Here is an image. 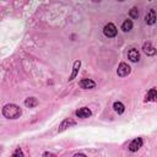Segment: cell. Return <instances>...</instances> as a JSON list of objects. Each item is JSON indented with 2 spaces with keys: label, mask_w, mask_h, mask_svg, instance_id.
Returning a JSON list of instances; mask_svg holds the SVG:
<instances>
[{
  "label": "cell",
  "mask_w": 157,
  "mask_h": 157,
  "mask_svg": "<svg viewBox=\"0 0 157 157\" xmlns=\"http://www.w3.org/2000/svg\"><path fill=\"white\" fill-rule=\"evenodd\" d=\"M141 146H142V139H141V137H136V139H134V140L130 142L129 150H130L131 152H136L137 150H140Z\"/></svg>",
  "instance_id": "5"
},
{
  "label": "cell",
  "mask_w": 157,
  "mask_h": 157,
  "mask_svg": "<svg viewBox=\"0 0 157 157\" xmlns=\"http://www.w3.org/2000/svg\"><path fill=\"white\" fill-rule=\"evenodd\" d=\"M43 157H58V156L54 155V153H52V152H48V151H47V152L43 153Z\"/></svg>",
  "instance_id": "18"
},
{
  "label": "cell",
  "mask_w": 157,
  "mask_h": 157,
  "mask_svg": "<svg viewBox=\"0 0 157 157\" xmlns=\"http://www.w3.org/2000/svg\"><path fill=\"white\" fill-rule=\"evenodd\" d=\"M130 66L126 64V63H120L119 66H118V70H117V74L120 76V77H125L130 74Z\"/></svg>",
  "instance_id": "3"
},
{
  "label": "cell",
  "mask_w": 157,
  "mask_h": 157,
  "mask_svg": "<svg viewBox=\"0 0 157 157\" xmlns=\"http://www.w3.org/2000/svg\"><path fill=\"white\" fill-rule=\"evenodd\" d=\"M145 22L147 25H153L156 22V11L152 9L148 11V13L145 16Z\"/></svg>",
  "instance_id": "9"
},
{
  "label": "cell",
  "mask_w": 157,
  "mask_h": 157,
  "mask_svg": "<svg viewBox=\"0 0 157 157\" xmlns=\"http://www.w3.org/2000/svg\"><path fill=\"white\" fill-rule=\"evenodd\" d=\"M80 87L81 88H85V90H90V88H94V86H96V83H94V81H92L91 78H83V80H81L80 81Z\"/></svg>",
  "instance_id": "7"
},
{
  "label": "cell",
  "mask_w": 157,
  "mask_h": 157,
  "mask_svg": "<svg viewBox=\"0 0 157 157\" xmlns=\"http://www.w3.org/2000/svg\"><path fill=\"white\" fill-rule=\"evenodd\" d=\"M117 27L113 25V23H107L105 26H104V28H103V33H104V36L105 37H108V38H112V37H115L117 36Z\"/></svg>",
  "instance_id": "2"
},
{
  "label": "cell",
  "mask_w": 157,
  "mask_h": 157,
  "mask_svg": "<svg viewBox=\"0 0 157 157\" xmlns=\"http://www.w3.org/2000/svg\"><path fill=\"white\" fill-rule=\"evenodd\" d=\"M11 157H25V156H23L22 150H21L20 147H17V148L13 151V153H12V156H11Z\"/></svg>",
  "instance_id": "17"
},
{
  "label": "cell",
  "mask_w": 157,
  "mask_h": 157,
  "mask_svg": "<svg viewBox=\"0 0 157 157\" xmlns=\"http://www.w3.org/2000/svg\"><path fill=\"white\" fill-rule=\"evenodd\" d=\"M2 114L7 119H17L22 114V110H21V108L18 105L10 103V104H6L2 108Z\"/></svg>",
  "instance_id": "1"
},
{
  "label": "cell",
  "mask_w": 157,
  "mask_h": 157,
  "mask_svg": "<svg viewBox=\"0 0 157 157\" xmlns=\"http://www.w3.org/2000/svg\"><path fill=\"white\" fill-rule=\"evenodd\" d=\"M80 66H81V61H80V60H76V61L74 63V66H72V74L70 75L69 81H72V80L76 77V75H77V72H78V70H80Z\"/></svg>",
  "instance_id": "11"
},
{
  "label": "cell",
  "mask_w": 157,
  "mask_h": 157,
  "mask_svg": "<svg viewBox=\"0 0 157 157\" xmlns=\"http://www.w3.org/2000/svg\"><path fill=\"white\" fill-rule=\"evenodd\" d=\"M156 98H157V91L156 88H151L145 97V102H153L156 101Z\"/></svg>",
  "instance_id": "12"
},
{
  "label": "cell",
  "mask_w": 157,
  "mask_h": 157,
  "mask_svg": "<svg viewBox=\"0 0 157 157\" xmlns=\"http://www.w3.org/2000/svg\"><path fill=\"white\" fill-rule=\"evenodd\" d=\"M131 28H132V21L131 20H125L123 22V25H121V29L124 32H129Z\"/></svg>",
  "instance_id": "15"
},
{
  "label": "cell",
  "mask_w": 157,
  "mask_h": 157,
  "mask_svg": "<svg viewBox=\"0 0 157 157\" xmlns=\"http://www.w3.org/2000/svg\"><path fill=\"white\" fill-rule=\"evenodd\" d=\"M74 157H87L86 155H83V153H76Z\"/></svg>",
  "instance_id": "19"
},
{
  "label": "cell",
  "mask_w": 157,
  "mask_h": 157,
  "mask_svg": "<svg viewBox=\"0 0 157 157\" xmlns=\"http://www.w3.org/2000/svg\"><path fill=\"white\" fill-rule=\"evenodd\" d=\"M38 104V101H37V98H34V97H29V98H27L26 101H25V105L27 107V108H33V107H36Z\"/></svg>",
  "instance_id": "13"
},
{
  "label": "cell",
  "mask_w": 157,
  "mask_h": 157,
  "mask_svg": "<svg viewBox=\"0 0 157 157\" xmlns=\"http://www.w3.org/2000/svg\"><path fill=\"white\" fill-rule=\"evenodd\" d=\"M91 115H92V112L88 108H86V107H82V108H80V109L76 110V117L77 118L86 119V118H90Z\"/></svg>",
  "instance_id": "4"
},
{
  "label": "cell",
  "mask_w": 157,
  "mask_h": 157,
  "mask_svg": "<svg viewBox=\"0 0 157 157\" xmlns=\"http://www.w3.org/2000/svg\"><path fill=\"white\" fill-rule=\"evenodd\" d=\"M128 58L130 59V61H132V63H136L139 59H140V54H139V52L136 50V49H130L129 52H128Z\"/></svg>",
  "instance_id": "10"
},
{
  "label": "cell",
  "mask_w": 157,
  "mask_h": 157,
  "mask_svg": "<svg viewBox=\"0 0 157 157\" xmlns=\"http://www.w3.org/2000/svg\"><path fill=\"white\" fill-rule=\"evenodd\" d=\"M142 49H144V53H145L146 55H155V54H156V48H155L150 42L144 43Z\"/></svg>",
  "instance_id": "8"
},
{
  "label": "cell",
  "mask_w": 157,
  "mask_h": 157,
  "mask_svg": "<svg viewBox=\"0 0 157 157\" xmlns=\"http://www.w3.org/2000/svg\"><path fill=\"white\" fill-rule=\"evenodd\" d=\"M113 108H114V110H115L118 114H121V113H124V110H125V107H124V104H123L121 102H114Z\"/></svg>",
  "instance_id": "14"
},
{
  "label": "cell",
  "mask_w": 157,
  "mask_h": 157,
  "mask_svg": "<svg viewBox=\"0 0 157 157\" xmlns=\"http://www.w3.org/2000/svg\"><path fill=\"white\" fill-rule=\"evenodd\" d=\"M129 15H130L131 18H137V17H139V11H137V9H136V7H132V9L129 11Z\"/></svg>",
  "instance_id": "16"
},
{
  "label": "cell",
  "mask_w": 157,
  "mask_h": 157,
  "mask_svg": "<svg viewBox=\"0 0 157 157\" xmlns=\"http://www.w3.org/2000/svg\"><path fill=\"white\" fill-rule=\"evenodd\" d=\"M76 123H75V120H72L71 118H66L65 120H63V123L59 125V129H58V131L59 132H61V131H64L65 129H67V128H70V126H72V125H75Z\"/></svg>",
  "instance_id": "6"
}]
</instances>
